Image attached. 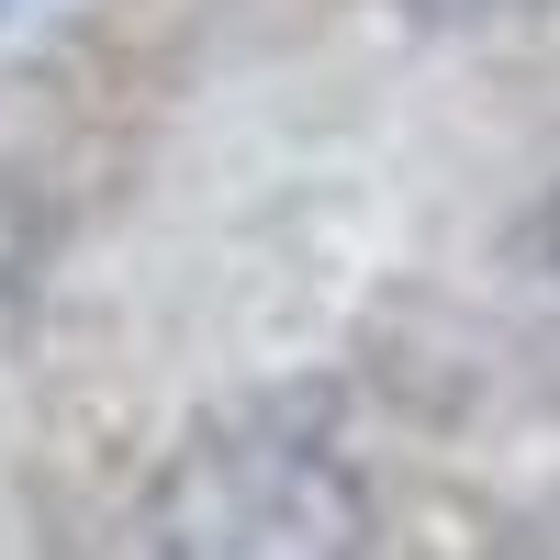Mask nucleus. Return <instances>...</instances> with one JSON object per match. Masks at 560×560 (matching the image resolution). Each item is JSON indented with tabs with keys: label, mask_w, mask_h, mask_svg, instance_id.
Wrapping results in <instances>:
<instances>
[{
	"label": "nucleus",
	"mask_w": 560,
	"mask_h": 560,
	"mask_svg": "<svg viewBox=\"0 0 560 560\" xmlns=\"http://www.w3.org/2000/svg\"><path fill=\"white\" fill-rule=\"evenodd\" d=\"M158 560H359L370 504L303 427H224L158 482Z\"/></svg>",
	"instance_id": "f257e3e1"
},
{
	"label": "nucleus",
	"mask_w": 560,
	"mask_h": 560,
	"mask_svg": "<svg viewBox=\"0 0 560 560\" xmlns=\"http://www.w3.org/2000/svg\"><path fill=\"white\" fill-rule=\"evenodd\" d=\"M549 258H560V202H549Z\"/></svg>",
	"instance_id": "f03ea898"
},
{
	"label": "nucleus",
	"mask_w": 560,
	"mask_h": 560,
	"mask_svg": "<svg viewBox=\"0 0 560 560\" xmlns=\"http://www.w3.org/2000/svg\"><path fill=\"white\" fill-rule=\"evenodd\" d=\"M12 12H34V0H0V23H12Z\"/></svg>",
	"instance_id": "7ed1b4c3"
}]
</instances>
